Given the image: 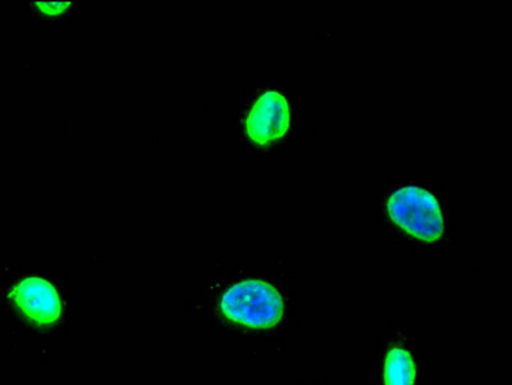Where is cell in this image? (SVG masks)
<instances>
[{
	"label": "cell",
	"instance_id": "1",
	"mask_svg": "<svg viewBox=\"0 0 512 385\" xmlns=\"http://www.w3.org/2000/svg\"><path fill=\"white\" fill-rule=\"evenodd\" d=\"M221 310L233 323L251 329H269L281 322L285 307L280 292L272 284L245 279L224 292Z\"/></svg>",
	"mask_w": 512,
	"mask_h": 385
},
{
	"label": "cell",
	"instance_id": "2",
	"mask_svg": "<svg viewBox=\"0 0 512 385\" xmlns=\"http://www.w3.org/2000/svg\"><path fill=\"white\" fill-rule=\"evenodd\" d=\"M390 218L410 236L425 242L440 240L445 220L436 197L418 186H405L388 197Z\"/></svg>",
	"mask_w": 512,
	"mask_h": 385
},
{
	"label": "cell",
	"instance_id": "3",
	"mask_svg": "<svg viewBox=\"0 0 512 385\" xmlns=\"http://www.w3.org/2000/svg\"><path fill=\"white\" fill-rule=\"evenodd\" d=\"M290 127V104L285 95L274 90L260 95L246 118V134L258 145L281 140Z\"/></svg>",
	"mask_w": 512,
	"mask_h": 385
},
{
	"label": "cell",
	"instance_id": "4",
	"mask_svg": "<svg viewBox=\"0 0 512 385\" xmlns=\"http://www.w3.org/2000/svg\"><path fill=\"white\" fill-rule=\"evenodd\" d=\"M9 297L22 314L36 324L57 323L62 316V304L56 288L43 278L22 279Z\"/></svg>",
	"mask_w": 512,
	"mask_h": 385
},
{
	"label": "cell",
	"instance_id": "5",
	"mask_svg": "<svg viewBox=\"0 0 512 385\" xmlns=\"http://www.w3.org/2000/svg\"><path fill=\"white\" fill-rule=\"evenodd\" d=\"M416 368L413 357L404 348H392L384 361V384L414 385Z\"/></svg>",
	"mask_w": 512,
	"mask_h": 385
},
{
	"label": "cell",
	"instance_id": "6",
	"mask_svg": "<svg viewBox=\"0 0 512 385\" xmlns=\"http://www.w3.org/2000/svg\"><path fill=\"white\" fill-rule=\"evenodd\" d=\"M72 2H38L32 3L41 13L47 16H58L71 7Z\"/></svg>",
	"mask_w": 512,
	"mask_h": 385
}]
</instances>
